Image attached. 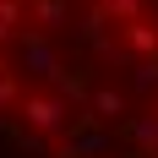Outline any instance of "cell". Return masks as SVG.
Returning <instances> with one entry per match:
<instances>
[{
	"instance_id": "cell-1",
	"label": "cell",
	"mask_w": 158,
	"mask_h": 158,
	"mask_svg": "<svg viewBox=\"0 0 158 158\" xmlns=\"http://www.w3.org/2000/svg\"><path fill=\"white\" fill-rule=\"evenodd\" d=\"M0 158H158V0H0Z\"/></svg>"
}]
</instances>
